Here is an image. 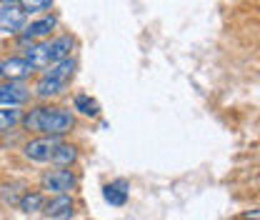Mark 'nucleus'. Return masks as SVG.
Listing matches in <instances>:
<instances>
[{
  "label": "nucleus",
  "instance_id": "obj_1",
  "mask_svg": "<svg viewBox=\"0 0 260 220\" xmlns=\"http://www.w3.org/2000/svg\"><path fill=\"white\" fill-rule=\"evenodd\" d=\"M25 130H38L43 135H65L75 125V118L70 110L65 108H55V105H40L32 108L28 115H23L20 120Z\"/></svg>",
  "mask_w": 260,
  "mask_h": 220
},
{
  "label": "nucleus",
  "instance_id": "obj_2",
  "mask_svg": "<svg viewBox=\"0 0 260 220\" xmlns=\"http://www.w3.org/2000/svg\"><path fill=\"white\" fill-rule=\"evenodd\" d=\"M28 25V13L13 0V3H5L3 8H0V30L3 33H10V35H15V33H20L23 28Z\"/></svg>",
  "mask_w": 260,
  "mask_h": 220
},
{
  "label": "nucleus",
  "instance_id": "obj_3",
  "mask_svg": "<svg viewBox=\"0 0 260 220\" xmlns=\"http://www.w3.org/2000/svg\"><path fill=\"white\" fill-rule=\"evenodd\" d=\"M58 143H60V135H43V138L30 140L23 153H25V158H30L35 163H50V158L55 153Z\"/></svg>",
  "mask_w": 260,
  "mask_h": 220
},
{
  "label": "nucleus",
  "instance_id": "obj_4",
  "mask_svg": "<svg viewBox=\"0 0 260 220\" xmlns=\"http://www.w3.org/2000/svg\"><path fill=\"white\" fill-rule=\"evenodd\" d=\"M75 185H78V178H75L70 170H65V168L48 170V173L43 175V190H50V193H55V195L70 193Z\"/></svg>",
  "mask_w": 260,
  "mask_h": 220
},
{
  "label": "nucleus",
  "instance_id": "obj_5",
  "mask_svg": "<svg viewBox=\"0 0 260 220\" xmlns=\"http://www.w3.org/2000/svg\"><path fill=\"white\" fill-rule=\"evenodd\" d=\"M28 98H30L28 88L20 85L18 80L0 85V108H20L23 103H28Z\"/></svg>",
  "mask_w": 260,
  "mask_h": 220
},
{
  "label": "nucleus",
  "instance_id": "obj_6",
  "mask_svg": "<svg viewBox=\"0 0 260 220\" xmlns=\"http://www.w3.org/2000/svg\"><path fill=\"white\" fill-rule=\"evenodd\" d=\"M43 210H45V215L53 220H68L73 215V198L68 195V193H60V195H55L53 200H48L45 205H43Z\"/></svg>",
  "mask_w": 260,
  "mask_h": 220
},
{
  "label": "nucleus",
  "instance_id": "obj_7",
  "mask_svg": "<svg viewBox=\"0 0 260 220\" xmlns=\"http://www.w3.org/2000/svg\"><path fill=\"white\" fill-rule=\"evenodd\" d=\"M58 25V18L55 15H48V18H40V20H35L30 25H25L23 28V43H30L35 38H45V35H50V30Z\"/></svg>",
  "mask_w": 260,
  "mask_h": 220
},
{
  "label": "nucleus",
  "instance_id": "obj_8",
  "mask_svg": "<svg viewBox=\"0 0 260 220\" xmlns=\"http://www.w3.org/2000/svg\"><path fill=\"white\" fill-rule=\"evenodd\" d=\"M0 65H3V75L10 78V80H23V78H28L32 70H35L28 58H8V60H3Z\"/></svg>",
  "mask_w": 260,
  "mask_h": 220
},
{
  "label": "nucleus",
  "instance_id": "obj_9",
  "mask_svg": "<svg viewBox=\"0 0 260 220\" xmlns=\"http://www.w3.org/2000/svg\"><path fill=\"white\" fill-rule=\"evenodd\" d=\"M68 88V83L63 80H55V78H48V75H43L38 83H35V95L38 98H43V100H48V98H55V95H60Z\"/></svg>",
  "mask_w": 260,
  "mask_h": 220
},
{
  "label": "nucleus",
  "instance_id": "obj_10",
  "mask_svg": "<svg viewBox=\"0 0 260 220\" xmlns=\"http://www.w3.org/2000/svg\"><path fill=\"white\" fill-rule=\"evenodd\" d=\"M73 38L70 35H58V38H53L50 43H48V55H50V63H55V60H63L70 55V50H73Z\"/></svg>",
  "mask_w": 260,
  "mask_h": 220
},
{
  "label": "nucleus",
  "instance_id": "obj_11",
  "mask_svg": "<svg viewBox=\"0 0 260 220\" xmlns=\"http://www.w3.org/2000/svg\"><path fill=\"white\" fill-rule=\"evenodd\" d=\"M73 73H75V60L68 55V58H63V60H55V63L48 65V70H45V75L48 78H55V80H63V83H68L70 78H73Z\"/></svg>",
  "mask_w": 260,
  "mask_h": 220
},
{
  "label": "nucleus",
  "instance_id": "obj_12",
  "mask_svg": "<svg viewBox=\"0 0 260 220\" xmlns=\"http://www.w3.org/2000/svg\"><path fill=\"white\" fill-rule=\"evenodd\" d=\"M25 58L30 60V65L35 70H45L48 65H50V55H48V43H35L28 48V53H25Z\"/></svg>",
  "mask_w": 260,
  "mask_h": 220
},
{
  "label": "nucleus",
  "instance_id": "obj_13",
  "mask_svg": "<svg viewBox=\"0 0 260 220\" xmlns=\"http://www.w3.org/2000/svg\"><path fill=\"white\" fill-rule=\"evenodd\" d=\"M75 158H78V148L60 140V143H58V148H55V153H53V158H50V163H55L58 168H65V165L75 163Z\"/></svg>",
  "mask_w": 260,
  "mask_h": 220
},
{
  "label": "nucleus",
  "instance_id": "obj_14",
  "mask_svg": "<svg viewBox=\"0 0 260 220\" xmlns=\"http://www.w3.org/2000/svg\"><path fill=\"white\" fill-rule=\"evenodd\" d=\"M103 195H105V200H108L110 205H125V200H128V185H125L123 180L110 183V185L103 188Z\"/></svg>",
  "mask_w": 260,
  "mask_h": 220
},
{
  "label": "nucleus",
  "instance_id": "obj_15",
  "mask_svg": "<svg viewBox=\"0 0 260 220\" xmlns=\"http://www.w3.org/2000/svg\"><path fill=\"white\" fill-rule=\"evenodd\" d=\"M23 120V113L18 108H0V133H8Z\"/></svg>",
  "mask_w": 260,
  "mask_h": 220
},
{
  "label": "nucleus",
  "instance_id": "obj_16",
  "mask_svg": "<svg viewBox=\"0 0 260 220\" xmlns=\"http://www.w3.org/2000/svg\"><path fill=\"white\" fill-rule=\"evenodd\" d=\"M75 110H80L83 115H88V118H95L98 113H100V105H98L95 98H90V95H75Z\"/></svg>",
  "mask_w": 260,
  "mask_h": 220
},
{
  "label": "nucleus",
  "instance_id": "obj_17",
  "mask_svg": "<svg viewBox=\"0 0 260 220\" xmlns=\"http://www.w3.org/2000/svg\"><path fill=\"white\" fill-rule=\"evenodd\" d=\"M43 205H45V200H43V195L40 193H25L23 198H20V210L23 213H35V210H43Z\"/></svg>",
  "mask_w": 260,
  "mask_h": 220
},
{
  "label": "nucleus",
  "instance_id": "obj_18",
  "mask_svg": "<svg viewBox=\"0 0 260 220\" xmlns=\"http://www.w3.org/2000/svg\"><path fill=\"white\" fill-rule=\"evenodd\" d=\"M18 5L25 13H40V10H48L53 5V0H18Z\"/></svg>",
  "mask_w": 260,
  "mask_h": 220
},
{
  "label": "nucleus",
  "instance_id": "obj_19",
  "mask_svg": "<svg viewBox=\"0 0 260 220\" xmlns=\"http://www.w3.org/2000/svg\"><path fill=\"white\" fill-rule=\"evenodd\" d=\"M5 3H13V0H0V5H5Z\"/></svg>",
  "mask_w": 260,
  "mask_h": 220
},
{
  "label": "nucleus",
  "instance_id": "obj_20",
  "mask_svg": "<svg viewBox=\"0 0 260 220\" xmlns=\"http://www.w3.org/2000/svg\"><path fill=\"white\" fill-rule=\"evenodd\" d=\"M0 78H3V65H0Z\"/></svg>",
  "mask_w": 260,
  "mask_h": 220
}]
</instances>
